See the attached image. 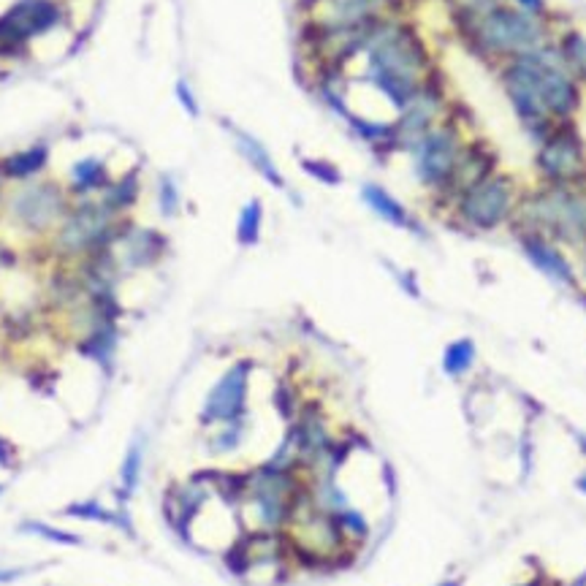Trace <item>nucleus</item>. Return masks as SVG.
I'll use <instances>...</instances> for the list:
<instances>
[{
    "mask_svg": "<svg viewBox=\"0 0 586 586\" xmlns=\"http://www.w3.org/2000/svg\"><path fill=\"white\" fill-rule=\"evenodd\" d=\"M261 226H263V204L258 199L247 202L239 212L237 220V242L242 247H253L261 239Z\"/></svg>",
    "mask_w": 586,
    "mask_h": 586,
    "instance_id": "obj_19",
    "label": "nucleus"
},
{
    "mask_svg": "<svg viewBox=\"0 0 586 586\" xmlns=\"http://www.w3.org/2000/svg\"><path fill=\"white\" fill-rule=\"evenodd\" d=\"M337 521H340V527H342V532H345V538H348L350 543L366 540L369 524H366V519H364L356 508H345L342 513H337Z\"/></svg>",
    "mask_w": 586,
    "mask_h": 586,
    "instance_id": "obj_25",
    "label": "nucleus"
},
{
    "mask_svg": "<svg viewBox=\"0 0 586 586\" xmlns=\"http://www.w3.org/2000/svg\"><path fill=\"white\" fill-rule=\"evenodd\" d=\"M65 516H73V519H84V521H101V524H117L120 530H125L131 538H134V527H131V519L123 513V511H109L104 508L98 500H87V503H73L65 508Z\"/></svg>",
    "mask_w": 586,
    "mask_h": 586,
    "instance_id": "obj_18",
    "label": "nucleus"
},
{
    "mask_svg": "<svg viewBox=\"0 0 586 586\" xmlns=\"http://www.w3.org/2000/svg\"><path fill=\"white\" fill-rule=\"evenodd\" d=\"M142 464H144V451H142V443H134L123 459V470H120V497H131L139 486V478H142Z\"/></svg>",
    "mask_w": 586,
    "mask_h": 586,
    "instance_id": "obj_21",
    "label": "nucleus"
},
{
    "mask_svg": "<svg viewBox=\"0 0 586 586\" xmlns=\"http://www.w3.org/2000/svg\"><path fill=\"white\" fill-rule=\"evenodd\" d=\"M242 440H245V421L226 424L218 435H212L210 448H212V453H231L242 445Z\"/></svg>",
    "mask_w": 586,
    "mask_h": 586,
    "instance_id": "obj_24",
    "label": "nucleus"
},
{
    "mask_svg": "<svg viewBox=\"0 0 586 586\" xmlns=\"http://www.w3.org/2000/svg\"><path fill=\"white\" fill-rule=\"evenodd\" d=\"M9 459H12V453H9L6 443H0V464H4V467H9V464H12Z\"/></svg>",
    "mask_w": 586,
    "mask_h": 586,
    "instance_id": "obj_33",
    "label": "nucleus"
},
{
    "mask_svg": "<svg viewBox=\"0 0 586 586\" xmlns=\"http://www.w3.org/2000/svg\"><path fill=\"white\" fill-rule=\"evenodd\" d=\"M575 443H578V448H581V453L586 456V435H575Z\"/></svg>",
    "mask_w": 586,
    "mask_h": 586,
    "instance_id": "obj_34",
    "label": "nucleus"
},
{
    "mask_svg": "<svg viewBox=\"0 0 586 586\" xmlns=\"http://www.w3.org/2000/svg\"><path fill=\"white\" fill-rule=\"evenodd\" d=\"M136 193H139V185H136V179H123V182H117L115 187H109L107 193H104V207L107 210H112V212H120V210H125V207H131L134 204V199H136Z\"/></svg>",
    "mask_w": 586,
    "mask_h": 586,
    "instance_id": "obj_23",
    "label": "nucleus"
},
{
    "mask_svg": "<svg viewBox=\"0 0 586 586\" xmlns=\"http://www.w3.org/2000/svg\"><path fill=\"white\" fill-rule=\"evenodd\" d=\"M302 166H305V171H307L310 177L321 179L323 185H340V182H342L340 168H337L334 163H329V160H313V158H307V160H302Z\"/></svg>",
    "mask_w": 586,
    "mask_h": 586,
    "instance_id": "obj_28",
    "label": "nucleus"
},
{
    "mask_svg": "<svg viewBox=\"0 0 586 586\" xmlns=\"http://www.w3.org/2000/svg\"><path fill=\"white\" fill-rule=\"evenodd\" d=\"M495 171H497V152L488 144L478 142V139H470V144H467L451 182H448V187L440 195H435V207L448 212L451 204L459 199L464 190H470L472 185H478L480 179H486L488 174H495Z\"/></svg>",
    "mask_w": 586,
    "mask_h": 586,
    "instance_id": "obj_11",
    "label": "nucleus"
},
{
    "mask_svg": "<svg viewBox=\"0 0 586 586\" xmlns=\"http://www.w3.org/2000/svg\"><path fill=\"white\" fill-rule=\"evenodd\" d=\"M361 52L366 55L364 82L372 84L394 107V112H400L408 98L435 73L427 47L402 25H372Z\"/></svg>",
    "mask_w": 586,
    "mask_h": 586,
    "instance_id": "obj_1",
    "label": "nucleus"
},
{
    "mask_svg": "<svg viewBox=\"0 0 586 586\" xmlns=\"http://www.w3.org/2000/svg\"><path fill=\"white\" fill-rule=\"evenodd\" d=\"M231 136H234V144H237V152L269 182V185H274V187H285V179H282V174H280V168H277V163H274V158L269 155V150L253 136V134H247V131H239V128H231Z\"/></svg>",
    "mask_w": 586,
    "mask_h": 586,
    "instance_id": "obj_16",
    "label": "nucleus"
},
{
    "mask_svg": "<svg viewBox=\"0 0 586 586\" xmlns=\"http://www.w3.org/2000/svg\"><path fill=\"white\" fill-rule=\"evenodd\" d=\"M112 218L115 212L107 210L104 204H82L76 207L63 228H60V247L71 255H79V253H90V250H101L104 247V239H109L115 234V226H112ZM112 239H120V237H112Z\"/></svg>",
    "mask_w": 586,
    "mask_h": 586,
    "instance_id": "obj_10",
    "label": "nucleus"
},
{
    "mask_svg": "<svg viewBox=\"0 0 586 586\" xmlns=\"http://www.w3.org/2000/svg\"><path fill=\"white\" fill-rule=\"evenodd\" d=\"M467 39L472 49L497 65L532 55L548 47V33L540 17H532L516 6H495L467 20Z\"/></svg>",
    "mask_w": 586,
    "mask_h": 586,
    "instance_id": "obj_3",
    "label": "nucleus"
},
{
    "mask_svg": "<svg viewBox=\"0 0 586 586\" xmlns=\"http://www.w3.org/2000/svg\"><path fill=\"white\" fill-rule=\"evenodd\" d=\"M453 115V104L448 98V90L443 82H437V76L432 73L410 98L408 104L397 112L394 120V131H397V150L410 152L416 147V142L429 134L435 125L445 123Z\"/></svg>",
    "mask_w": 586,
    "mask_h": 586,
    "instance_id": "obj_8",
    "label": "nucleus"
},
{
    "mask_svg": "<svg viewBox=\"0 0 586 586\" xmlns=\"http://www.w3.org/2000/svg\"><path fill=\"white\" fill-rule=\"evenodd\" d=\"M478 358V345L470 337H459L453 342H448V348L443 350V372L453 380L464 377Z\"/></svg>",
    "mask_w": 586,
    "mask_h": 586,
    "instance_id": "obj_17",
    "label": "nucleus"
},
{
    "mask_svg": "<svg viewBox=\"0 0 586 586\" xmlns=\"http://www.w3.org/2000/svg\"><path fill=\"white\" fill-rule=\"evenodd\" d=\"M456 6H459V12H461L467 20H472V17L488 12V9L500 6V0H456Z\"/></svg>",
    "mask_w": 586,
    "mask_h": 586,
    "instance_id": "obj_30",
    "label": "nucleus"
},
{
    "mask_svg": "<svg viewBox=\"0 0 586 586\" xmlns=\"http://www.w3.org/2000/svg\"><path fill=\"white\" fill-rule=\"evenodd\" d=\"M250 372L253 361L242 358L223 372V377L210 388V394L202 408L204 427H226L239 424L247 418V394H250Z\"/></svg>",
    "mask_w": 586,
    "mask_h": 586,
    "instance_id": "obj_9",
    "label": "nucleus"
},
{
    "mask_svg": "<svg viewBox=\"0 0 586 586\" xmlns=\"http://www.w3.org/2000/svg\"><path fill=\"white\" fill-rule=\"evenodd\" d=\"M581 271H583V280H586V245L581 247Z\"/></svg>",
    "mask_w": 586,
    "mask_h": 586,
    "instance_id": "obj_35",
    "label": "nucleus"
},
{
    "mask_svg": "<svg viewBox=\"0 0 586 586\" xmlns=\"http://www.w3.org/2000/svg\"><path fill=\"white\" fill-rule=\"evenodd\" d=\"M575 486H578V488H581V492L586 495V472H583V475H581V478L575 480Z\"/></svg>",
    "mask_w": 586,
    "mask_h": 586,
    "instance_id": "obj_36",
    "label": "nucleus"
},
{
    "mask_svg": "<svg viewBox=\"0 0 586 586\" xmlns=\"http://www.w3.org/2000/svg\"><path fill=\"white\" fill-rule=\"evenodd\" d=\"M516 239H519V247L527 255V261L540 274H546L548 280H554L556 285H564V288L578 285L575 269H573V263L567 261V255L562 253V247L556 242H551L546 237H538V234H516Z\"/></svg>",
    "mask_w": 586,
    "mask_h": 586,
    "instance_id": "obj_12",
    "label": "nucleus"
},
{
    "mask_svg": "<svg viewBox=\"0 0 586 586\" xmlns=\"http://www.w3.org/2000/svg\"><path fill=\"white\" fill-rule=\"evenodd\" d=\"M443 586H459V583H456V581H451V583H443Z\"/></svg>",
    "mask_w": 586,
    "mask_h": 586,
    "instance_id": "obj_38",
    "label": "nucleus"
},
{
    "mask_svg": "<svg viewBox=\"0 0 586 586\" xmlns=\"http://www.w3.org/2000/svg\"><path fill=\"white\" fill-rule=\"evenodd\" d=\"M530 76L535 82L538 98L554 123H567L581 109V84L564 65L556 47H543L532 55H524Z\"/></svg>",
    "mask_w": 586,
    "mask_h": 586,
    "instance_id": "obj_6",
    "label": "nucleus"
},
{
    "mask_svg": "<svg viewBox=\"0 0 586 586\" xmlns=\"http://www.w3.org/2000/svg\"><path fill=\"white\" fill-rule=\"evenodd\" d=\"M361 202L380 218L385 220L388 226H397V228H408V231H418V223L416 218L408 212V207L394 199L383 185L377 182H364L361 185Z\"/></svg>",
    "mask_w": 586,
    "mask_h": 586,
    "instance_id": "obj_14",
    "label": "nucleus"
},
{
    "mask_svg": "<svg viewBox=\"0 0 586 586\" xmlns=\"http://www.w3.org/2000/svg\"><path fill=\"white\" fill-rule=\"evenodd\" d=\"M177 98H179L182 109H185L190 117H199V115H202L199 101H195V95H193V90L187 87V82H177Z\"/></svg>",
    "mask_w": 586,
    "mask_h": 586,
    "instance_id": "obj_31",
    "label": "nucleus"
},
{
    "mask_svg": "<svg viewBox=\"0 0 586 586\" xmlns=\"http://www.w3.org/2000/svg\"><path fill=\"white\" fill-rule=\"evenodd\" d=\"M470 139L472 136L464 134V125L451 115L445 123H440L429 134H424L416 142V147L410 150L413 174H416L418 185L432 193V199L448 187Z\"/></svg>",
    "mask_w": 586,
    "mask_h": 586,
    "instance_id": "obj_5",
    "label": "nucleus"
},
{
    "mask_svg": "<svg viewBox=\"0 0 586 586\" xmlns=\"http://www.w3.org/2000/svg\"><path fill=\"white\" fill-rule=\"evenodd\" d=\"M521 193V182L511 171L497 168L495 174L464 190L448 212L453 226L467 234H495L500 228H511Z\"/></svg>",
    "mask_w": 586,
    "mask_h": 586,
    "instance_id": "obj_4",
    "label": "nucleus"
},
{
    "mask_svg": "<svg viewBox=\"0 0 586 586\" xmlns=\"http://www.w3.org/2000/svg\"><path fill=\"white\" fill-rule=\"evenodd\" d=\"M22 530H25V532H33V535H39V538L55 540V543H65V546H79V543H82L79 535H71V532H63V530H52V527H47V524H41V521H28Z\"/></svg>",
    "mask_w": 586,
    "mask_h": 586,
    "instance_id": "obj_29",
    "label": "nucleus"
},
{
    "mask_svg": "<svg viewBox=\"0 0 586 586\" xmlns=\"http://www.w3.org/2000/svg\"><path fill=\"white\" fill-rule=\"evenodd\" d=\"M117 242L123 245V261H128L134 269L152 266L166 250V239L150 228H134L131 234H123Z\"/></svg>",
    "mask_w": 586,
    "mask_h": 586,
    "instance_id": "obj_15",
    "label": "nucleus"
},
{
    "mask_svg": "<svg viewBox=\"0 0 586 586\" xmlns=\"http://www.w3.org/2000/svg\"><path fill=\"white\" fill-rule=\"evenodd\" d=\"M519 586H546L543 578H535V581H527V583H519Z\"/></svg>",
    "mask_w": 586,
    "mask_h": 586,
    "instance_id": "obj_37",
    "label": "nucleus"
},
{
    "mask_svg": "<svg viewBox=\"0 0 586 586\" xmlns=\"http://www.w3.org/2000/svg\"><path fill=\"white\" fill-rule=\"evenodd\" d=\"M44 160H47V150H44V147H33V150L17 155V158L9 163V171L17 174V177H28V174L39 171V168L44 166Z\"/></svg>",
    "mask_w": 586,
    "mask_h": 586,
    "instance_id": "obj_26",
    "label": "nucleus"
},
{
    "mask_svg": "<svg viewBox=\"0 0 586 586\" xmlns=\"http://www.w3.org/2000/svg\"><path fill=\"white\" fill-rule=\"evenodd\" d=\"M513 234H538L556 245H586V185H538L524 187Z\"/></svg>",
    "mask_w": 586,
    "mask_h": 586,
    "instance_id": "obj_2",
    "label": "nucleus"
},
{
    "mask_svg": "<svg viewBox=\"0 0 586 586\" xmlns=\"http://www.w3.org/2000/svg\"><path fill=\"white\" fill-rule=\"evenodd\" d=\"M73 187L76 193H90L95 187H104L107 185V174H104V166L98 163L95 158H87L82 163L73 166Z\"/></svg>",
    "mask_w": 586,
    "mask_h": 586,
    "instance_id": "obj_22",
    "label": "nucleus"
},
{
    "mask_svg": "<svg viewBox=\"0 0 586 586\" xmlns=\"http://www.w3.org/2000/svg\"><path fill=\"white\" fill-rule=\"evenodd\" d=\"M535 171L543 185H586V144L573 120L556 123L538 142Z\"/></svg>",
    "mask_w": 586,
    "mask_h": 586,
    "instance_id": "obj_7",
    "label": "nucleus"
},
{
    "mask_svg": "<svg viewBox=\"0 0 586 586\" xmlns=\"http://www.w3.org/2000/svg\"><path fill=\"white\" fill-rule=\"evenodd\" d=\"M158 204H160V212L166 218H174L179 212V190L174 185V179L168 177H160V187H158Z\"/></svg>",
    "mask_w": 586,
    "mask_h": 586,
    "instance_id": "obj_27",
    "label": "nucleus"
},
{
    "mask_svg": "<svg viewBox=\"0 0 586 586\" xmlns=\"http://www.w3.org/2000/svg\"><path fill=\"white\" fill-rule=\"evenodd\" d=\"M556 49H559L564 65L570 68V73L578 79V84H586V36L567 33Z\"/></svg>",
    "mask_w": 586,
    "mask_h": 586,
    "instance_id": "obj_20",
    "label": "nucleus"
},
{
    "mask_svg": "<svg viewBox=\"0 0 586 586\" xmlns=\"http://www.w3.org/2000/svg\"><path fill=\"white\" fill-rule=\"evenodd\" d=\"M14 210L20 212V218L33 226V228H47L52 226L57 218H63V193L52 185H41V187H28Z\"/></svg>",
    "mask_w": 586,
    "mask_h": 586,
    "instance_id": "obj_13",
    "label": "nucleus"
},
{
    "mask_svg": "<svg viewBox=\"0 0 586 586\" xmlns=\"http://www.w3.org/2000/svg\"><path fill=\"white\" fill-rule=\"evenodd\" d=\"M516 9H521L532 17H540L546 9V0H516Z\"/></svg>",
    "mask_w": 586,
    "mask_h": 586,
    "instance_id": "obj_32",
    "label": "nucleus"
}]
</instances>
